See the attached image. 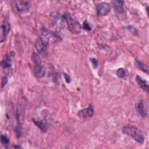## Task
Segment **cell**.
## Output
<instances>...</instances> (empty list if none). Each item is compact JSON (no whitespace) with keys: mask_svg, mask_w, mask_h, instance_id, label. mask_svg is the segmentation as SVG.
I'll return each mask as SVG.
<instances>
[{"mask_svg":"<svg viewBox=\"0 0 149 149\" xmlns=\"http://www.w3.org/2000/svg\"><path fill=\"white\" fill-rule=\"evenodd\" d=\"M122 132L132 137L134 140L140 144H143L144 137L142 132L136 126L133 125H126L123 127Z\"/></svg>","mask_w":149,"mask_h":149,"instance_id":"cell-1","label":"cell"},{"mask_svg":"<svg viewBox=\"0 0 149 149\" xmlns=\"http://www.w3.org/2000/svg\"><path fill=\"white\" fill-rule=\"evenodd\" d=\"M49 35L46 33L44 34L41 37L37 40L36 42V48L38 52L42 56V57L45 58L48 56V49L47 47L49 44Z\"/></svg>","mask_w":149,"mask_h":149,"instance_id":"cell-2","label":"cell"},{"mask_svg":"<svg viewBox=\"0 0 149 149\" xmlns=\"http://www.w3.org/2000/svg\"><path fill=\"white\" fill-rule=\"evenodd\" d=\"M63 18L65 20L69 30L73 34H79L81 30L80 24L74 20L69 13H65L63 15Z\"/></svg>","mask_w":149,"mask_h":149,"instance_id":"cell-3","label":"cell"},{"mask_svg":"<svg viewBox=\"0 0 149 149\" xmlns=\"http://www.w3.org/2000/svg\"><path fill=\"white\" fill-rule=\"evenodd\" d=\"M97 14L98 16H104L107 15L110 11V5L106 2H101L96 8Z\"/></svg>","mask_w":149,"mask_h":149,"instance_id":"cell-4","label":"cell"},{"mask_svg":"<svg viewBox=\"0 0 149 149\" xmlns=\"http://www.w3.org/2000/svg\"><path fill=\"white\" fill-rule=\"evenodd\" d=\"M16 7L20 13H26L30 10L31 4L29 1H17L15 2Z\"/></svg>","mask_w":149,"mask_h":149,"instance_id":"cell-5","label":"cell"},{"mask_svg":"<svg viewBox=\"0 0 149 149\" xmlns=\"http://www.w3.org/2000/svg\"><path fill=\"white\" fill-rule=\"evenodd\" d=\"M10 31V24L6 21L4 20L1 26V34L0 40L1 42H3L5 41L6 37Z\"/></svg>","mask_w":149,"mask_h":149,"instance_id":"cell-6","label":"cell"},{"mask_svg":"<svg viewBox=\"0 0 149 149\" xmlns=\"http://www.w3.org/2000/svg\"><path fill=\"white\" fill-rule=\"evenodd\" d=\"M33 72L34 76L37 78H41L44 76L45 74V69L41 63H36L34 64Z\"/></svg>","mask_w":149,"mask_h":149,"instance_id":"cell-7","label":"cell"},{"mask_svg":"<svg viewBox=\"0 0 149 149\" xmlns=\"http://www.w3.org/2000/svg\"><path fill=\"white\" fill-rule=\"evenodd\" d=\"M93 113H94L93 107L91 104H90L87 108L80 110L78 113V115L80 118H86L88 117H91Z\"/></svg>","mask_w":149,"mask_h":149,"instance_id":"cell-8","label":"cell"},{"mask_svg":"<svg viewBox=\"0 0 149 149\" xmlns=\"http://www.w3.org/2000/svg\"><path fill=\"white\" fill-rule=\"evenodd\" d=\"M115 12L118 14H123L124 13L123 1H112Z\"/></svg>","mask_w":149,"mask_h":149,"instance_id":"cell-9","label":"cell"},{"mask_svg":"<svg viewBox=\"0 0 149 149\" xmlns=\"http://www.w3.org/2000/svg\"><path fill=\"white\" fill-rule=\"evenodd\" d=\"M136 80L139 84V86L141 87V89H143L144 91H145L147 93H148L149 90V87L148 84V82L144 80L141 77L139 76H137L136 77Z\"/></svg>","mask_w":149,"mask_h":149,"instance_id":"cell-10","label":"cell"},{"mask_svg":"<svg viewBox=\"0 0 149 149\" xmlns=\"http://www.w3.org/2000/svg\"><path fill=\"white\" fill-rule=\"evenodd\" d=\"M136 109H137V111L138 112L139 114L143 118H146L148 115V112H147V109L146 108L143 102L141 101H140L137 106H136Z\"/></svg>","mask_w":149,"mask_h":149,"instance_id":"cell-11","label":"cell"},{"mask_svg":"<svg viewBox=\"0 0 149 149\" xmlns=\"http://www.w3.org/2000/svg\"><path fill=\"white\" fill-rule=\"evenodd\" d=\"M34 123L36 125V126L38 127L40 130L42 132H45L47 131L48 130V126L47 125V124L42 120H36L34 119H33Z\"/></svg>","mask_w":149,"mask_h":149,"instance_id":"cell-12","label":"cell"},{"mask_svg":"<svg viewBox=\"0 0 149 149\" xmlns=\"http://www.w3.org/2000/svg\"><path fill=\"white\" fill-rule=\"evenodd\" d=\"M135 65L140 70H141V71L148 73V69L146 66V65L141 61L138 60V59H136L135 60Z\"/></svg>","mask_w":149,"mask_h":149,"instance_id":"cell-13","label":"cell"},{"mask_svg":"<svg viewBox=\"0 0 149 149\" xmlns=\"http://www.w3.org/2000/svg\"><path fill=\"white\" fill-rule=\"evenodd\" d=\"M1 65L2 67L4 69L9 68L11 66V60L9 56H6L5 58H4L1 62Z\"/></svg>","mask_w":149,"mask_h":149,"instance_id":"cell-14","label":"cell"},{"mask_svg":"<svg viewBox=\"0 0 149 149\" xmlns=\"http://www.w3.org/2000/svg\"><path fill=\"white\" fill-rule=\"evenodd\" d=\"M1 143L5 146V148H8L7 146L9 145L10 140L6 135L2 134L1 137Z\"/></svg>","mask_w":149,"mask_h":149,"instance_id":"cell-15","label":"cell"},{"mask_svg":"<svg viewBox=\"0 0 149 149\" xmlns=\"http://www.w3.org/2000/svg\"><path fill=\"white\" fill-rule=\"evenodd\" d=\"M116 74L119 78H123L126 75V71L123 68H119L116 72Z\"/></svg>","mask_w":149,"mask_h":149,"instance_id":"cell-16","label":"cell"},{"mask_svg":"<svg viewBox=\"0 0 149 149\" xmlns=\"http://www.w3.org/2000/svg\"><path fill=\"white\" fill-rule=\"evenodd\" d=\"M31 59H32V60H33V61L34 64H36V63H40L41 62V58L39 56V55L37 54L34 53V52L32 54Z\"/></svg>","mask_w":149,"mask_h":149,"instance_id":"cell-17","label":"cell"},{"mask_svg":"<svg viewBox=\"0 0 149 149\" xmlns=\"http://www.w3.org/2000/svg\"><path fill=\"white\" fill-rule=\"evenodd\" d=\"M83 28L87 30V31H90L91 30V27L90 24V23L87 21L86 20L84 23H83Z\"/></svg>","mask_w":149,"mask_h":149,"instance_id":"cell-18","label":"cell"},{"mask_svg":"<svg viewBox=\"0 0 149 149\" xmlns=\"http://www.w3.org/2000/svg\"><path fill=\"white\" fill-rule=\"evenodd\" d=\"M91 61L92 62V64H93V67L95 69H96L98 66V62L97 61L96 59L95 58H91Z\"/></svg>","mask_w":149,"mask_h":149,"instance_id":"cell-19","label":"cell"},{"mask_svg":"<svg viewBox=\"0 0 149 149\" xmlns=\"http://www.w3.org/2000/svg\"><path fill=\"white\" fill-rule=\"evenodd\" d=\"M63 76H64V77L66 81L68 83H70L71 82V78H70V77L67 73H63Z\"/></svg>","mask_w":149,"mask_h":149,"instance_id":"cell-20","label":"cell"},{"mask_svg":"<svg viewBox=\"0 0 149 149\" xmlns=\"http://www.w3.org/2000/svg\"><path fill=\"white\" fill-rule=\"evenodd\" d=\"M15 148H21L20 146H14Z\"/></svg>","mask_w":149,"mask_h":149,"instance_id":"cell-21","label":"cell"}]
</instances>
